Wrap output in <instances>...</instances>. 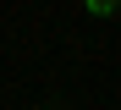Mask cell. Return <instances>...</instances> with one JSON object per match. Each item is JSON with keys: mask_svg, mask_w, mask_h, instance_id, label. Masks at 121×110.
Masks as SVG:
<instances>
[{"mask_svg": "<svg viewBox=\"0 0 121 110\" xmlns=\"http://www.w3.org/2000/svg\"><path fill=\"white\" fill-rule=\"evenodd\" d=\"M88 17H116V0H88Z\"/></svg>", "mask_w": 121, "mask_h": 110, "instance_id": "6da1fadb", "label": "cell"}]
</instances>
